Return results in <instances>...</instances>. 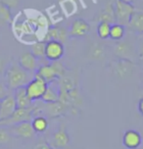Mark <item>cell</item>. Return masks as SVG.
<instances>
[{"label":"cell","instance_id":"obj_1","mask_svg":"<svg viewBox=\"0 0 143 149\" xmlns=\"http://www.w3.org/2000/svg\"><path fill=\"white\" fill-rule=\"evenodd\" d=\"M5 82L11 90L18 87L26 86L28 81L33 78L31 73L25 71L18 63L12 62L7 66L4 72Z\"/></svg>","mask_w":143,"mask_h":149},{"label":"cell","instance_id":"obj_2","mask_svg":"<svg viewBox=\"0 0 143 149\" xmlns=\"http://www.w3.org/2000/svg\"><path fill=\"white\" fill-rule=\"evenodd\" d=\"M47 86L48 84L37 73H34L33 78L28 81V84L25 87L28 98L33 102H36V101L41 100L47 88Z\"/></svg>","mask_w":143,"mask_h":149},{"label":"cell","instance_id":"obj_3","mask_svg":"<svg viewBox=\"0 0 143 149\" xmlns=\"http://www.w3.org/2000/svg\"><path fill=\"white\" fill-rule=\"evenodd\" d=\"M114 12H115L116 23L126 26H128L131 16L135 12V7L128 2L116 0L114 4Z\"/></svg>","mask_w":143,"mask_h":149},{"label":"cell","instance_id":"obj_4","mask_svg":"<svg viewBox=\"0 0 143 149\" xmlns=\"http://www.w3.org/2000/svg\"><path fill=\"white\" fill-rule=\"evenodd\" d=\"M33 117V106L30 108H17L9 118L0 120V127H9L22 122H31Z\"/></svg>","mask_w":143,"mask_h":149},{"label":"cell","instance_id":"obj_5","mask_svg":"<svg viewBox=\"0 0 143 149\" xmlns=\"http://www.w3.org/2000/svg\"><path fill=\"white\" fill-rule=\"evenodd\" d=\"M114 54L118 59H124L134 62L137 57V51L134 45L126 39H121L118 41L114 46Z\"/></svg>","mask_w":143,"mask_h":149},{"label":"cell","instance_id":"obj_6","mask_svg":"<svg viewBox=\"0 0 143 149\" xmlns=\"http://www.w3.org/2000/svg\"><path fill=\"white\" fill-rule=\"evenodd\" d=\"M64 54V43L58 40H48L45 42V58L49 62L61 60Z\"/></svg>","mask_w":143,"mask_h":149},{"label":"cell","instance_id":"obj_7","mask_svg":"<svg viewBox=\"0 0 143 149\" xmlns=\"http://www.w3.org/2000/svg\"><path fill=\"white\" fill-rule=\"evenodd\" d=\"M71 138L65 126H61L56 132L51 135V139L48 144L53 149H63L70 144Z\"/></svg>","mask_w":143,"mask_h":149},{"label":"cell","instance_id":"obj_8","mask_svg":"<svg viewBox=\"0 0 143 149\" xmlns=\"http://www.w3.org/2000/svg\"><path fill=\"white\" fill-rule=\"evenodd\" d=\"M12 136L20 138H33L35 135V132L33 129L31 122H22L14 126L8 127Z\"/></svg>","mask_w":143,"mask_h":149},{"label":"cell","instance_id":"obj_9","mask_svg":"<svg viewBox=\"0 0 143 149\" xmlns=\"http://www.w3.org/2000/svg\"><path fill=\"white\" fill-rule=\"evenodd\" d=\"M68 36H69V31L66 30L64 26H53L47 29L41 40L45 42L48 40H58L62 42V43H65L67 41Z\"/></svg>","mask_w":143,"mask_h":149},{"label":"cell","instance_id":"obj_10","mask_svg":"<svg viewBox=\"0 0 143 149\" xmlns=\"http://www.w3.org/2000/svg\"><path fill=\"white\" fill-rule=\"evenodd\" d=\"M134 62L124 59H117L113 63V71L119 78H128L133 72Z\"/></svg>","mask_w":143,"mask_h":149},{"label":"cell","instance_id":"obj_11","mask_svg":"<svg viewBox=\"0 0 143 149\" xmlns=\"http://www.w3.org/2000/svg\"><path fill=\"white\" fill-rule=\"evenodd\" d=\"M90 31V25L84 19L78 18L76 19L71 24L69 36L72 37H83Z\"/></svg>","mask_w":143,"mask_h":149},{"label":"cell","instance_id":"obj_12","mask_svg":"<svg viewBox=\"0 0 143 149\" xmlns=\"http://www.w3.org/2000/svg\"><path fill=\"white\" fill-rule=\"evenodd\" d=\"M18 64L28 73H35L39 67L38 59L34 57L31 52H25L21 54L18 60Z\"/></svg>","mask_w":143,"mask_h":149},{"label":"cell","instance_id":"obj_13","mask_svg":"<svg viewBox=\"0 0 143 149\" xmlns=\"http://www.w3.org/2000/svg\"><path fill=\"white\" fill-rule=\"evenodd\" d=\"M41 115L44 114V117H49V118H56L65 113L67 110V106L60 102L59 100L53 103H44L43 107H40ZM43 116V115H42Z\"/></svg>","mask_w":143,"mask_h":149},{"label":"cell","instance_id":"obj_14","mask_svg":"<svg viewBox=\"0 0 143 149\" xmlns=\"http://www.w3.org/2000/svg\"><path fill=\"white\" fill-rule=\"evenodd\" d=\"M17 108V104H16L14 95L12 92L4 99L0 100V120L9 118Z\"/></svg>","mask_w":143,"mask_h":149},{"label":"cell","instance_id":"obj_15","mask_svg":"<svg viewBox=\"0 0 143 149\" xmlns=\"http://www.w3.org/2000/svg\"><path fill=\"white\" fill-rule=\"evenodd\" d=\"M142 143L141 134L137 130H128L124 134L123 144L128 149H137L140 147Z\"/></svg>","mask_w":143,"mask_h":149},{"label":"cell","instance_id":"obj_16","mask_svg":"<svg viewBox=\"0 0 143 149\" xmlns=\"http://www.w3.org/2000/svg\"><path fill=\"white\" fill-rule=\"evenodd\" d=\"M13 95H14L18 108H30L34 103L28 98L25 86L18 87V88L14 89L13 90Z\"/></svg>","mask_w":143,"mask_h":149},{"label":"cell","instance_id":"obj_17","mask_svg":"<svg viewBox=\"0 0 143 149\" xmlns=\"http://www.w3.org/2000/svg\"><path fill=\"white\" fill-rule=\"evenodd\" d=\"M35 73H37L47 84H51V82L57 81L59 79L53 66L51 65V62L44 64V65H40Z\"/></svg>","mask_w":143,"mask_h":149},{"label":"cell","instance_id":"obj_18","mask_svg":"<svg viewBox=\"0 0 143 149\" xmlns=\"http://www.w3.org/2000/svg\"><path fill=\"white\" fill-rule=\"evenodd\" d=\"M59 95H60L59 86H58L57 81H55L51 82V84H48L45 92H44L43 96L41 98V101L43 103L56 102V101L59 100Z\"/></svg>","mask_w":143,"mask_h":149},{"label":"cell","instance_id":"obj_19","mask_svg":"<svg viewBox=\"0 0 143 149\" xmlns=\"http://www.w3.org/2000/svg\"><path fill=\"white\" fill-rule=\"evenodd\" d=\"M128 28L137 33H143V11H136L131 16Z\"/></svg>","mask_w":143,"mask_h":149},{"label":"cell","instance_id":"obj_20","mask_svg":"<svg viewBox=\"0 0 143 149\" xmlns=\"http://www.w3.org/2000/svg\"><path fill=\"white\" fill-rule=\"evenodd\" d=\"M31 123L35 134H43V132H45L49 126L48 120H47L46 117L42 115L33 117Z\"/></svg>","mask_w":143,"mask_h":149},{"label":"cell","instance_id":"obj_21","mask_svg":"<svg viewBox=\"0 0 143 149\" xmlns=\"http://www.w3.org/2000/svg\"><path fill=\"white\" fill-rule=\"evenodd\" d=\"M98 20H99V22H106L111 24V25L116 23L115 12H114V4L109 3L106 5L105 8L101 11L99 16H98Z\"/></svg>","mask_w":143,"mask_h":149},{"label":"cell","instance_id":"obj_22","mask_svg":"<svg viewBox=\"0 0 143 149\" xmlns=\"http://www.w3.org/2000/svg\"><path fill=\"white\" fill-rule=\"evenodd\" d=\"M124 36H126V26L118 23H114L111 25L109 38L116 41H120L124 39Z\"/></svg>","mask_w":143,"mask_h":149},{"label":"cell","instance_id":"obj_23","mask_svg":"<svg viewBox=\"0 0 143 149\" xmlns=\"http://www.w3.org/2000/svg\"><path fill=\"white\" fill-rule=\"evenodd\" d=\"M31 53L38 60L45 58V41H34L31 46Z\"/></svg>","mask_w":143,"mask_h":149},{"label":"cell","instance_id":"obj_24","mask_svg":"<svg viewBox=\"0 0 143 149\" xmlns=\"http://www.w3.org/2000/svg\"><path fill=\"white\" fill-rule=\"evenodd\" d=\"M110 30H111V24L106 22H99L97 25V34L101 39H107L110 37Z\"/></svg>","mask_w":143,"mask_h":149},{"label":"cell","instance_id":"obj_25","mask_svg":"<svg viewBox=\"0 0 143 149\" xmlns=\"http://www.w3.org/2000/svg\"><path fill=\"white\" fill-rule=\"evenodd\" d=\"M0 18H1L5 23L11 24L13 22L11 9L2 3H0Z\"/></svg>","mask_w":143,"mask_h":149},{"label":"cell","instance_id":"obj_26","mask_svg":"<svg viewBox=\"0 0 143 149\" xmlns=\"http://www.w3.org/2000/svg\"><path fill=\"white\" fill-rule=\"evenodd\" d=\"M104 55H105V52L101 45L95 44L90 49V57L93 60H101L103 59Z\"/></svg>","mask_w":143,"mask_h":149},{"label":"cell","instance_id":"obj_27","mask_svg":"<svg viewBox=\"0 0 143 149\" xmlns=\"http://www.w3.org/2000/svg\"><path fill=\"white\" fill-rule=\"evenodd\" d=\"M12 135L8 127H0V144H6L11 140Z\"/></svg>","mask_w":143,"mask_h":149},{"label":"cell","instance_id":"obj_28","mask_svg":"<svg viewBox=\"0 0 143 149\" xmlns=\"http://www.w3.org/2000/svg\"><path fill=\"white\" fill-rule=\"evenodd\" d=\"M11 89L8 87L6 82L0 81V100L4 99L5 97L8 96L9 94H11Z\"/></svg>","mask_w":143,"mask_h":149},{"label":"cell","instance_id":"obj_29","mask_svg":"<svg viewBox=\"0 0 143 149\" xmlns=\"http://www.w3.org/2000/svg\"><path fill=\"white\" fill-rule=\"evenodd\" d=\"M19 2H20V0H0V3L6 5L10 9L17 7L18 5H19Z\"/></svg>","mask_w":143,"mask_h":149},{"label":"cell","instance_id":"obj_30","mask_svg":"<svg viewBox=\"0 0 143 149\" xmlns=\"http://www.w3.org/2000/svg\"><path fill=\"white\" fill-rule=\"evenodd\" d=\"M33 149H53L46 141H39L35 144Z\"/></svg>","mask_w":143,"mask_h":149},{"label":"cell","instance_id":"obj_31","mask_svg":"<svg viewBox=\"0 0 143 149\" xmlns=\"http://www.w3.org/2000/svg\"><path fill=\"white\" fill-rule=\"evenodd\" d=\"M137 58H138L139 63L142 65L143 67V43L139 45L138 50H137Z\"/></svg>","mask_w":143,"mask_h":149},{"label":"cell","instance_id":"obj_32","mask_svg":"<svg viewBox=\"0 0 143 149\" xmlns=\"http://www.w3.org/2000/svg\"><path fill=\"white\" fill-rule=\"evenodd\" d=\"M5 69H6V65H5V61L0 58V74H3L5 72Z\"/></svg>","mask_w":143,"mask_h":149},{"label":"cell","instance_id":"obj_33","mask_svg":"<svg viewBox=\"0 0 143 149\" xmlns=\"http://www.w3.org/2000/svg\"><path fill=\"white\" fill-rule=\"evenodd\" d=\"M138 111L140 114L143 115V96L139 99V102H138Z\"/></svg>","mask_w":143,"mask_h":149},{"label":"cell","instance_id":"obj_34","mask_svg":"<svg viewBox=\"0 0 143 149\" xmlns=\"http://www.w3.org/2000/svg\"><path fill=\"white\" fill-rule=\"evenodd\" d=\"M4 24H5V22H4V21H3V20H2V19H1V18H0V26H3V25H4Z\"/></svg>","mask_w":143,"mask_h":149},{"label":"cell","instance_id":"obj_35","mask_svg":"<svg viewBox=\"0 0 143 149\" xmlns=\"http://www.w3.org/2000/svg\"><path fill=\"white\" fill-rule=\"evenodd\" d=\"M121 1H124V2H128V3H131L133 0H121Z\"/></svg>","mask_w":143,"mask_h":149}]
</instances>
